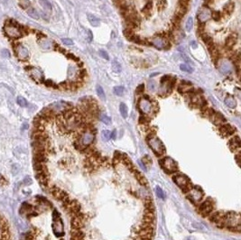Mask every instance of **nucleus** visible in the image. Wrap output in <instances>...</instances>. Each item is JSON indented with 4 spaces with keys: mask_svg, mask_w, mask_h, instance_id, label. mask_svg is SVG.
Returning a JSON list of instances; mask_svg holds the SVG:
<instances>
[{
    "mask_svg": "<svg viewBox=\"0 0 241 240\" xmlns=\"http://www.w3.org/2000/svg\"><path fill=\"white\" fill-rule=\"evenodd\" d=\"M234 9H235V3L232 1H228L223 6V12L225 14H228V15H231L233 13Z\"/></svg>",
    "mask_w": 241,
    "mask_h": 240,
    "instance_id": "6ab92c4d",
    "label": "nucleus"
},
{
    "mask_svg": "<svg viewBox=\"0 0 241 240\" xmlns=\"http://www.w3.org/2000/svg\"><path fill=\"white\" fill-rule=\"evenodd\" d=\"M150 118H149V117L147 116V115H142L140 118H139V123H140L141 125H146L149 122H150Z\"/></svg>",
    "mask_w": 241,
    "mask_h": 240,
    "instance_id": "c9c22d12",
    "label": "nucleus"
},
{
    "mask_svg": "<svg viewBox=\"0 0 241 240\" xmlns=\"http://www.w3.org/2000/svg\"><path fill=\"white\" fill-rule=\"evenodd\" d=\"M99 53H100L101 58H103V59H105V60H109V56H108V53H107L106 51L100 50V51L99 52Z\"/></svg>",
    "mask_w": 241,
    "mask_h": 240,
    "instance_id": "3c124183",
    "label": "nucleus"
},
{
    "mask_svg": "<svg viewBox=\"0 0 241 240\" xmlns=\"http://www.w3.org/2000/svg\"><path fill=\"white\" fill-rule=\"evenodd\" d=\"M61 42L66 45H72L73 44V42L69 38H63V39H61Z\"/></svg>",
    "mask_w": 241,
    "mask_h": 240,
    "instance_id": "6e6d98bb",
    "label": "nucleus"
},
{
    "mask_svg": "<svg viewBox=\"0 0 241 240\" xmlns=\"http://www.w3.org/2000/svg\"><path fill=\"white\" fill-rule=\"evenodd\" d=\"M92 39H93L92 33H91V31H90V30H89V31H88V38H87V40H88V42H91V41H92Z\"/></svg>",
    "mask_w": 241,
    "mask_h": 240,
    "instance_id": "bf43d9fd",
    "label": "nucleus"
},
{
    "mask_svg": "<svg viewBox=\"0 0 241 240\" xmlns=\"http://www.w3.org/2000/svg\"><path fill=\"white\" fill-rule=\"evenodd\" d=\"M154 45L158 48V49H163V50H167L169 49L171 46H170V43L169 42L165 39V37L163 35H157L155 40H154Z\"/></svg>",
    "mask_w": 241,
    "mask_h": 240,
    "instance_id": "9b49d317",
    "label": "nucleus"
},
{
    "mask_svg": "<svg viewBox=\"0 0 241 240\" xmlns=\"http://www.w3.org/2000/svg\"><path fill=\"white\" fill-rule=\"evenodd\" d=\"M39 4L43 7V9L45 10H48V11H51L53 6H52V4L50 3L49 0H38Z\"/></svg>",
    "mask_w": 241,
    "mask_h": 240,
    "instance_id": "c85d7f7f",
    "label": "nucleus"
},
{
    "mask_svg": "<svg viewBox=\"0 0 241 240\" xmlns=\"http://www.w3.org/2000/svg\"><path fill=\"white\" fill-rule=\"evenodd\" d=\"M83 239V233L80 229H73L71 230V240H82Z\"/></svg>",
    "mask_w": 241,
    "mask_h": 240,
    "instance_id": "4be33fe9",
    "label": "nucleus"
},
{
    "mask_svg": "<svg viewBox=\"0 0 241 240\" xmlns=\"http://www.w3.org/2000/svg\"><path fill=\"white\" fill-rule=\"evenodd\" d=\"M186 11H187V7H184V6H181V5H180L179 8H178V10L176 11L175 16H179V17L181 18L182 16H184Z\"/></svg>",
    "mask_w": 241,
    "mask_h": 240,
    "instance_id": "e433bc0d",
    "label": "nucleus"
},
{
    "mask_svg": "<svg viewBox=\"0 0 241 240\" xmlns=\"http://www.w3.org/2000/svg\"><path fill=\"white\" fill-rule=\"evenodd\" d=\"M145 99H143L139 101V109H140L141 113L144 115H147L152 111L153 108V103L148 100V97H144Z\"/></svg>",
    "mask_w": 241,
    "mask_h": 240,
    "instance_id": "1a4fd4ad",
    "label": "nucleus"
},
{
    "mask_svg": "<svg viewBox=\"0 0 241 240\" xmlns=\"http://www.w3.org/2000/svg\"><path fill=\"white\" fill-rule=\"evenodd\" d=\"M147 88L150 91H155L156 89V82L154 80H149L147 81Z\"/></svg>",
    "mask_w": 241,
    "mask_h": 240,
    "instance_id": "4c0bfd02",
    "label": "nucleus"
},
{
    "mask_svg": "<svg viewBox=\"0 0 241 240\" xmlns=\"http://www.w3.org/2000/svg\"><path fill=\"white\" fill-rule=\"evenodd\" d=\"M0 240H12L8 222L1 214H0Z\"/></svg>",
    "mask_w": 241,
    "mask_h": 240,
    "instance_id": "6e6552de",
    "label": "nucleus"
},
{
    "mask_svg": "<svg viewBox=\"0 0 241 240\" xmlns=\"http://www.w3.org/2000/svg\"><path fill=\"white\" fill-rule=\"evenodd\" d=\"M146 141H147V144H149V146L151 147V149L155 152V154L157 156H162L165 154L166 150H165L163 144L155 136H152L150 138H146Z\"/></svg>",
    "mask_w": 241,
    "mask_h": 240,
    "instance_id": "f03ea898",
    "label": "nucleus"
},
{
    "mask_svg": "<svg viewBox=\"0 0 241 240\" xmlns=\"http://www.w3.org/2000/svg\"><path fill=\"white\" fill-rule=\"evenodd\" d=\"M147 1H153V0H147Z\"/></svg>",
    "mask_w": 241,
    "mask_h": 240,
    "instance_id": "0e129e2a",
    "label": "nucleus"
},
{
    "mask_svg": "<svg viewBox=\"0 0 241 240\" xmlns=\"http://www.w3.org/2000/svg\"><path fill=\"white\" fill-rule=\"evenodd\" d=\"M156 194L161 199H164V193H163L162 190L161 189L160 187H156Z\"/></svg>",
    "mask_w": 241,
    "mask_h": 240,
    "instance_id": "864d4df0",
    "label": "nucleus"
},
{
    "mask_svg": "<svg viewBox=\"0 0 241 240\" xmlns=\"http://www.w3.org/2000/svg\"><path fill=\"white\" fill-rule=\"evenodd\" d=\"M144 84H140V85L137 88L136 92H137V94H142V93H144Z\"/></svg>",
    "mask_w": 241,
    "mask_h": 240,
    "instance_id": "5fc2aeb1",
    "label": "nucleus"
},
{
    "mask_svg": "<svg viewBox=\"0 0 241 240\" xmlns=\"http://www.w3.org/2000/svg\"><path fill=\"white\" fill-rule=\"evenodd\" d=\"M116 134H117V131H116V130H114L113 132H111V134H110V138L115 139V138H116Z\"/></svg>",
    "mask_w": 241,
    "mask_h": 240,
    "instance_id": "052dcab7",
    "label": "nucleus"
},
{
    "mask_svg": "<svg viewBox=\"0 0 241 240\" xmlns=\"http://www.w3.org/2000/svg\"><path fill=\"white\" fill-rule=\"evenodd\" d=\"M121 162H123L124 165H126V166L127 167V169L130 170V171H132V170L135 168V166H134V164H133L131 159H130L126 155H125V154H123V156H122V159H121Z\"/></svg>",
    "mask_w": 241,
    "mask_h": 240,
    "instance_id": "aec40b11",
    "label": "nucleus"
},
{
    "mask_svg": "<svg viewBox=\"0 0 241 240\" xmlns=\"http://www.w3.org/2000/svg\"><path fill=\"white\" fill-rule=\"evenodd\" d=\"M87 18H88L89 24H90L92 26H94V27L100 26V20L97 16H95L94 15H92V14H88V15H87Z\"/></svg>",
    "mask_w": 241,
    "mask_h": 240,
    "instance_id": "412c9836",
    "label": "nucleus"
},
{
    "mask_svg": "<svg viewBox=\"0 0 241 240\" xmlns=\"http://www.w3.org/2000/svg\"><path fill=\"white\" fill-rule=\"evenodd\" d=\"M27 14H28V16H29L30 17H32V18H34V19L38 20V19L40 18V16H39L38 11H37L35 8H34V7H29V8L27 9Z\"/></svg>",
    "mask_w": 241,
    "mask_h": 240,
    "instance_id": "b1692460",
    "label": "nucleus"
},
{
    "mask_svg": "<svg viewBox=\"0 0 241 240\" xmlns=\"http://www.w3.org/2000/svg\"><path fill=\"white\" fill-rule=\"evenodd\" d=\"M17 104L20 106V107H27L28 106V103H27V100H25L24 98H23V97H21V96H19L18 98H17Z\"/></svg>",
    "mask_w": 241,
    "mask_h": 240,
    "instance_id": "ea45409f",
    "label": "nucleus"
},
{
    "mask_svg": "<svg viewBox=\"0 0 241 240\" xmlns=\"http://www.w3.org/2000/svg\"><path fill=\"white\" fill-rule=\"evenodd\" d=\"M210 119L214 125H219V126L221 125H223V124H225V123H227V120L224 118V116L222 114H221V113H219V112H214L211 115V117L210 118Z\"/></svg>",
    "mask_w": 241,
    "mask_h": 240,
    "instance_id": "2eb2a0df",
    "label": "nucleus"
},
{
    "mask_svg": "<svg viewBox=\"0 0 241 240\" xmlns=\"http://www.w3.org/2000/svg\"><path fill=\"white\" fill-rule=\"evenodd\" d=\"M219 131L223 137H228L236 132V128L234 126H232L231 125L225 123V124L219 126Z\"/></svg>",
    "mask_w": 241,
    "mask_h": 240,
    "instance_id": "9d476101",
    "label": "nucleus"
},
{
    "mask_svg": "<svg viewBox=\"0 0 241 240\" xmlns=\"http://www.w3.org/2000/svg\"><path fill=\"white\" fill-rule=\"evenodd\" d=\"M113 91H114L115 95L121 97V96H123V94L125 92V88L123 86H117L113 89Z\"/></svg>",
    "mask_w": 241,
    "mask_h": 240,
    "instance_id": "2f4dec72",
    "label": "nucleus"
},
{
    "mask_svg": "<svg viewBox=\"0 0 241 240\" xmlns=\"http://www.w3.org/2000/svg\"><path fill=\"white\" fill-rule=\"evenodd\" d=\"M201 39L204 42V43L207 45V47L210 46L213 44V39L210 35H207V34H202L201 35Z\"/></svg>",
    "mask_w": 241,
    "mask_h": 240,
    "instance_id": "393cba45",
    "label": "nucleus"
},
{
    "mask_svg": "<svg viewBox=\"0 0 241 240\" xmlns=\"http://www.w3.org/2000/svg\"><path fill=\"white\" fill-rule=\"evenodd\" d=\"M228 147L234 154L240 153V139L239 136H236L228 141Z\"/></svg>",
    "mask_w": 241,
    "mask_h": 240,
    "instance_id": "f8f14e48",
    "label": "nucleus"
},
{
    "mask_svg": "<svg viewBox=\"0 0 241 240\" xmlns=\"http://www.w3.org/2000/svg\"><path fill=\"white\" fill-rule=\"evenodd\" d=\"M20 5L21 7H23V8H27L28 6H30V1H28V0H22L20 2Z\"/></svg>",
    "mask_w": 241,
    "mask_h": 240,
    "instance_id": "603ef678",
    "label": "nucleus"
},
{
    "mask_svg": "<svg viewBox=\"0 0 241 240\" xmlns=\"http://www.w3.org/2000/svg\"><path fill=\"white\" fill-rule=\"evenodd\" d=\"M182 58H184V60H187V61H189V59H188V58H187V56H186V55H182Z\"/></svg>",
    "mask_w": 241,
    "mask_h": 240,
    "instance_id": "e2e57ef3",
    "label": "nucleus"
},
{
    "mask_svg": "<svg viewBox=\"0 0 241 240\" xmlns=\"http://www.w3.org/2000/svg\"><path fill=\"white\" fill-rule=\"evenodd\" d=\"M123 34H124L125 37H126V38L128 39V38H129L131 35H134V31H133V30H131V29L126 28V29L123 31Z\"/></svg>",
    "mask_w": 241,
    "mask_h": 240,
    "instance_id": "de8ad7c7",
    "label": "nucleus"
},
{
    "mask_svg": "<svg viewBox=\"0 0 241 240\" xmlns=\"http://www.w3.org/2000/svg\"><path fill=\"white\" fill-rule=\"evenodd\" d=\"M111 69H112V71H113L114 72H116V73H119L121 71H122V68H121V65L119 64V62L116 60H112Z\"/></svg>",
    "mask_w": 241,
    "mask_h": 240,
    "instance_id": "a878e982",
    "label": "nucleus"
},
{
    "mask_svg": "<svg viewBox=\"0 0 241 240\" xmlns=\"http://www.w3.org/2000/svg\"><path fill=\"white\" fill-rule=\"evenodd\" d=\"M189 1H190V0H179V4H180L181 6L187 7V6H188V4H189Z\"/></svg>",
    "mask_w": 241,
    "mask_h": 240,
    "instance_id": "13d9d810",
    "label": "nucleus"
},
{
    "mask_svg": "<svg viewBox=\"0 0 241 240\" xmlns=\"http://www.w3.org/2000/svg\"><path fill=\"white\" fill-rule=\"evenodd\" d=\"M225 104H226L228 107L234 108V107H236V106H237V101H236L234 97L228 95V96L225 99Z\"/></svg>",
    "mask_w": 241,
    "mask_h": 240,
    "instance_id": "5701e85b",
    "label": "nucleus"
},
{
    "mask_svg": "<svg viewBox=\"0 0 241 240\" xmlns=\"http://www.w3.org/2000/svg\"><path fill=\"white\" fill-rule=\"evenodd\" d=\"M131 173L134 174V176H135V178L137 179V180L140 183L141 185H143V186H146L147 184H148V181H147V180H146V178L135 167L132 171H131Z\"/></svg>",
    "mask_w": 241,
    "mask_h": 240,
    "instance_id": "f3484780",
    "label": "nucleus"
},
{
    "mask_svg": "<svg viewBox=\"0 0 241 240\" xmlns=\"http://www.w3.org/2000/svg\"><path fill=\"white\" fill-rule=\"evenodd\" d=\"M180 69L182 71H185V72H188V73H192L193 71V68H192L190 65L186 64V63H182L180 65Z\"/></svg>",
    "mask_w": 241,
    "mask_h": 240,
    "instance_id": "f704fd0d",
    "label": "nucleus"
},
{
    "mask_svg": "<svg viewBox=\"0 0 241 240\" xmlns=\"http://www.w3.org/2000/svg\"><path fill=\"white\" fill-rule=\"evenodd\" d=\"M221 13H220V11H212L211 12V16H210V17L213 19L214 21H220V19H221Z\"/></svg>",
    "mask_w": 241,
    "mask_h": 240,
    "instance_id": "a18cd8bd",
    "label": "nucleus"
},
{
    "mask_svg": "<svg viewBox=\"0 0 241 240\" xmlns=\"http://www.w3.org/2000/svg\"><path fill=\"white\" fill-rule=\"evenodd\" d=\"M174 183L180 188L183 193H188L190 190L192 188V184L191 180L184 174H175L173 177Z\"/></svg>",
    "mask_w": 241,
    "mask_h": 240,
    "instance_id": "f257e3e1",
    "label": "nucleus"
},
{
    "mask_svg": "<svg viewBox=\"0 0 241 240\" xmlns=\"http://www.w3.org/2000/svg\"><path fill=\"white\" fill-rule=\"evenodd\" d=\"M16 56L21 60H26L29 57V52L27 48H25L22 44H18L16 47Z\"/></svg>",
    "mask_w": 241,
    "mask_h": 240,
    "instance_id": "4468645a",
    "label": "nucleus"
},
{
    "mask_svg": "<svg viewBox=\"0 0 241 240\" xmlns=\"http://www.w3.org/2000/svg\"><path fill=\"white\" fill-rule=\"evenodd\" d=\"M84 224V219H83V214H81L79 212L78 214H76L75 216L72 217V220H71V227L73 229H80L82 228Z\"/></svg>",
    "mask_w": 241,
    "mask_h": 240,
    "instance_id": "ddd939ff",
    "label": "nucleus"
},
{
    "mask_svg": "<svg viewBox=\"0 0 241 240\" xmlns=\"http://www.w3.org/2000/svg\"><path fill=\"white\" fill-rule=\"evenodd\" d=\"M122 156H123V154H122V153L116 151L115 154H114V157H113L114 162H115V163H119V162H121Z\"/></svg>",
    "mask_w": 241,
    "mask_h": 240,
    "instance_id": "58836bf2",
    "label": "nucleus"
},
{
    "mask_svg": "<svg viewBox=\"0 0 241 240\" xmlns=\"http://www.w3.org/2000/svg\"><path fill=\"white\" fill-rule=\"evenodd\" d=\"M60 240H63V239H60Z\"/></svg>",
    "mask_w": 241,
    "mask_h": 240,
    "instance_id": "69168bd1",
    "label": "nucleus"
},
{
    "mask_svg": "<svg viewBox=\"0 0 241 240\" xmlns=\"http://www.w3.org/2000/svg\"><path fill=\"white\" fill-rule=\"evenodd\" d=\"M191 45H192V47L194 48V49H196V48L198 47V44H197L196 42H194V41H192V42H191Z\"/></svg>",
    "mask_w": 241,
    "mask_h": 240,
    "instance_id": "680f3d73",
    "label": "nucleus"
},
{
    "mask_svg": "<svg viewBox=\"0 0 241 240\" xmlns=\"http://www.w3.org/2000/svg\"><path fill=\"white\" fill-rule=\"evenodd\" d=\"M192 26H193V20L192 17L188 18V20L186 22V24H185V28H186V31L187 32H190L192 29Z\"/></svg>",
    "mask_w": 241,
    "mask_h": 240,
    "instance_id": "37998d69",
    "label": "nucleus"
},
{
    "mask_svg": "<svg viewBox=\"0 0 241 240\" xmlns=\"http://www.w3.org/2000/svg\"><path fill=\"white\" fill-rule=\"evenodd\" d=\"M210 16H211V11L208 8V7H204L201 12L200 14L198 15V19L200 21V23H204L206 21H208L210 18Z\"/></svg>",
    "mask_w": 241,
    "mask_h": 240,
    "instance_id": "dca6fc26",
    "label": "nucleus"
},
{
    "mask_svg": "<svg viewBox=\"0 0 241 240\" xmlns=\"http://www.w3.org/2000/svg\"><path fill=\"white\" fill-rule=\"evenodd\" d=\"M142 162H143V163L144 164V166L147 167V168L152 165V160H151V158H150L149 156H144V157L142 159Z\"/></svg>",
    "mask_w": 241,
    "mask_h": 240,
    "instance_id": "49530a36",
    "label": "nucleus"
},
{
    "mask_svg": "<svg viewBox=\"0 0 241 240\" xmlns=\"http://www.w3.org/2000/svg\"><path fill=\"white\" fill-rule=\"evenodd\" d=\"M1 55H2V57H4V58H8V57L10 56V53H9V52H8L7 50L4 49V50H2V52H1Z\"/></svg>",
    "mask_w": 241,
    "mask_h": 240,
    "instance_id": "4d7b16f0",
    "label": "nucleus"
},
{
    "mask_svg": "<svg viewBox=\"0 0 241 240\" xmlns=\"http://www.w3.org/2000/svg\"><path fill=\"white\" fill-rule=\"evenodd\" d=\"M119 110H120L122 117H123L124 118H127V115H128V111H127V107L126 106V104L121 103L120 106H119Z\"/></svg>",
    "mask_w": 241,
    "mask_h": 240,
    "instance_id": "c756f323",
    "label": "nucleus"
},
{
    "mask_svg": "<svg viewBox=\"0 0 241 240\" xmlns=\"http://www.w3.org/2000/svg\"><path fill=\"white\" fill-rule=\"evenodd\" d=\"M186 195H187V198L193 204H198L204 198L203 191L201 190V187H198V186H192V188L190 190L188 193H186Z\"/></svg>",
    "mask_w": 241,
    "mask_h": 240,
    "instance_id": "0eeeda50",
    "label": "nucleus"
},
{
    "mask_svg": "<svg viewBox=\"0 0 241 240\" xmlns=\"http://www.w3.org/2000/svg\"><path fill=\"white\" fill-rule=\"evenodd\" d=\"M4 32L6 35V36L12 39H18L21 36H23V32L20 27L15 24L14 23H10V22L5 24L4 27Z\"/></svg>",
    "mask_w": 241,
    "mask_h": 240,
    "instance_id": "7ed1b4c3",
    "label": "nucleus"
},
{
    "mask_svg": "<svg viewBox=\"0 0 241 240\" xmlns=\"http://www.w3.org/2000/svg\"><path fill=\"white\" fill-rule=\"evenodd\" d=\"M96 90H97V95L99 96V98L102 100H106V95H105V92H104V89H102V87L98 85L97 88H96Z\"/></svg>",
    "mask_w": 241,
    "mask_h": 240,
    "instance_id": "473e14b6",
    "label": "nucleus"
},
{
    "mask_svg": "<svg viewBox=\"0 0 241 240\" xmlns=\"http://www.w3.org/2000/svg\"><path fill=\"white\" fill-rule=\"evenodd\" d=\"M128 40L131 41V42H136V43H142V39H141L140 37L138 36V35H131L129 38H128Z\"/></svg>",
    "mask_w": 241,
    "mask_h": 240,
    "instance_id": "c03bdc74",
    "label": "nucleus"
},
{
    "mask_svg": "<svg viewBox=\"0 0 241 240\" xmlns=\"http://www.w3.org/2000/svg\"><path fill=\"white\" fill-rule=\"evenodd\" d=\"M53 231L54 235L58 238L62 237L64 235V228L63 224L60 220V214L57 210H53Z\"/></svg>",
    "mask_w": 241,
    "mask_h": 240,
    "instance_id": "20e7f679",
    "label": "nucleus"
},
{
    "mask_svg": "<svg viewBox=\"0 0 241 240\" xmlns=\"http://www.w3.org/2000/svg\"><path fill=\"white\" fill-rule=\"evenodd\" d=\"M162 170L168 173V174H173L175 173L178 170V165L177 163L173 160L171 157H163L159 161Z\"/></svg>",
    "mask_w": 241,
    "mask_h": 240,
    "instance_id": "39448f33",
    "label": "nucleus"
},
{
    "mask_svg": "<svg viewBox=\"0 0 241 240\" xmlns=\"http://www.w3.org/2000/svg\"><path fill=\"white\" fill-rule=\"evenodd\" d=\"M167 5V1L166 0H156V6H157V9L161 11V10H163Z\"/></svg>",
    "mask_w": 241,
    "mask_h": 240,
    "instance_id": "72a5a7b5",
    "label": "nucleus"
},
{
    "mask_svg": "<svg viewBox=\"0 0 241 240\" xmlns=\"http://www.w3.org/2000/svg\"><path fill=\"white\" fill-rule=\"evenodd\" d=\"M110 134H111V132H109L108 130H104V131H102V137L106 141L109 140L110 139Z\"/></svg>",
    "mask_w": 241,
    "mask_h": 240,
    "instance_id": "09e8293b",
    "label": "nucleus"
},
{
    "mask_svg": "<svg viewBox=\"0 0 241 240\" xmlns=\"http://www.w3.org/2000/svg\"><path fill=\"white\" fill-rule=\"evenodd\" d=\"M100 119L104 124H106V125H109V124L111 123V118H110L108 116L105 115V114L100 115Z\"/></svg>",
    "mask_w": 241,
    "mask_h": 240,
    "instance_id": "a19ab883",
    "label": "nucleus"
},
{
    "mask_svg": "<svg viewBox=\"0 0 241 240\" xmlns=\"http://www.w3.org/2000/svg\"><path fill=\"white\" fill-rule=\"evenodd\" d=\"M152 8H153V1H147V3L145 4L144 7L142 9V12H143L145 16H147V14H148V15L150 14Z\"/></svg>",
    "mask_w": 241,
    "mask_h": 240,
    "instance_id": "bb28decb",
    "label": "nucleus"
},
{
    "mask_svg": "<svg viewBox=\"0 0 241 240\" xmlns=\"http://www.w3.org/2000/svg\"><path fill=\"white\" fill-rule=\"evenodd\" d=\"M31 76L34 80H40L42 79V72L39 71L38 70H35V69H33L31 71Z\"/></svg>",
    "mask_w": 241,
    "mask_h": 240,
    "instance_id": "cd10ccee",
    "label": "nucleus"
},
{
    "mask_svg": "<svg viewBox=\"0 0 241 240\" xmlns=\"http://www.w3.org/2000/svg\"><path fill=\"white\" fill-rule=\"evenodd\" d=\"M237 39H238V37L236 35H230L229 36L227 37V39L225 41V46H226L227 50H231L234 47V45L237 42Z\"/></svg>",
    "mask_w": 241,
    "mask_h": 240,
    "instance_id": "a211bd4d",
    "label": "nucleus"
},
{
    "mask_svg": "<svg viewBox=\"0 0 241 240\" xmlns=\"http://www.w3.org/2000/svg\"><path fill=\"white\" fill-rule=\"evenodd\" d=\"M40 45L43 48V49H50L51 46H52V42H51L50 41L44 39V40L41 41Z\"/></svg>",
    "mask_w": 241,
    "mask_h": 240,
    "instance_id": "79ce46f5",
    "label": "nucleus"
},
{
    "mask_svg": "<svg viewBox=\"0 0 241 240\" xmlns=\"http://www.w3.org/2000/svg\"><path fill=\"white\" fill-rule=\"evenodd\" d=\"M144 207H145V209L155 210V206H154L153 200L149 199V198L145 199V200H144Z\"/></svg>",
    "mask_w": 241,
    "mask_h": 240,
    "instance_id": "7c9ffc66",
    "label": "nucleus"
},
{
    "mask_svg": "<svg viewBox=\"0 0 241 240\" xmlns=\"http://www.w3.org/2000/svg\"><path fill=\"white\" fill-rule=\"evenodd\" d=\"M20 166L17 164V163H15V164H13V166H12V173L13 174H17V173L20 171V168H19Z\"/></svg>",
    "mask_w": 241,
    "mask_h": 240,
    "instance_id": "8fccbe9b",
    "label": "nucleus"
},
{
    "mask_svg": "<svg viewBox=\"0 0 241 240\" xmlns=\"http://www.w3.org/2000/svg\"><path fill=\"white\" fill-rule=\"evenodd\" d=\"M214 208H215V205H214L212 199L208 198L199 205L198 211L202 217H208L210 216V214L213 212Z\"/></svg>",
    "mask_w": 241,
    "mask_h": 240,
    "instance_id": "423d86ee",
    "label": "nucleus"
}]
</instances>
